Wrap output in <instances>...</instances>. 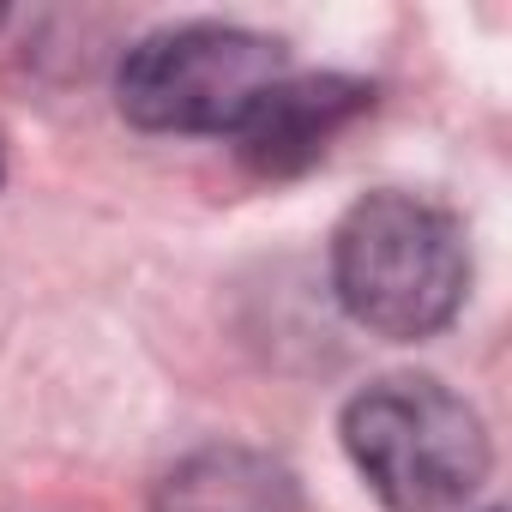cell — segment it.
<instances>
[{
  "label": "cell",
  "mask_w": 512,
  "mask_h": 512,
  "mask_svg": "<svg viewBox=\"0 0 512 512\" xmlns=\"http://www.w3.org/2000/svg\"><path fill=\"white\" fill-rule=\"evenodd\" d=\"M344 452L386 512H458L494 464L470 398L434 374H386L344 404Z\"/></svg>",
  "instance_id": "obj_2"
},
{
  "label": "cell",
  "mask_w": 512,
  "mask_h": 512,
  "mask_svg": "<svg viewBox=\"0 0 512 512\" xmlns=\"http://www.w3.org/2000/svg\"><path fill=\"white\" fill-rule=\"evenodd\" d=\"M290 73L284 43L223 19H187L139 37L115 73V103L145 133H235Z\"/></svg>",
  "instance_id": "obj_3"
},
{
  "label": "cell",
  "mask_w": 512,
  "mask_h": 512,
  "mask_svg": "<svg viewBox=\"0 0 512 512\" xmlns=\"http://www.w3.org/2000/svg\"><path fill=\"white\" fill-rule=\"evenodd\" d=\"M151 512H302V482L260 446H199L163 470Z\"/></svg>",
  "instance_id": "obj_5"
},
{
  "label": "cell",
  "mask_w": 512,
  "mask_h": 512,
  "mask_svg": "<svg viewBox=\"0 0 512 512\" xmlns=\"http://www.w3.org/2000/svg\"><path fill=\"white\" fill-rule=\"evenodd\" d=\"M488 512H500V506H488Z\"/></svg>",
  "instance_id": "obj_8"
},
{
  "label": "cell",
  "mask_w": 512,
  "mask_h": 512,
  "mask_svg": "<svg viewBox=\"0 0 512 512\" xmlns=\"http://www.w3.org/2000/svg\"><path fill=\"white\" fill-rule=\"evenodd\" d=\"M0 25H7V7H0Z\"/></svg>",
  "instance_id": "obj_6"
},
{
  "label": "cell",
  "mask_w": 512,
  "mask_h": 512,
  "mask_svg": "<svg viewBox=\"0 0 512 512\" xmlns=\"http://www.w3.org/2000/svg\"><path fill=\"white\" fill-rule=\"evenodd\" d=\"M0 175H7V157H0Z\"/></svg>",
  "instance_id": "obj_7"
},
{
  "label": "cell",
  "mask_w": 512,
  "mask_h": 512,
  "mask_svg": "<svg viewBox=\"0 0 512 512\" xmlns=\"http://www.w3.org/2000/svg\"><path fill=\"white\" fill-rule=\"evenodd\" d=\"M368 103H374L368 79H350V73H284L229 139H235V157L253 175H272V181L278 175H302L308 163L326 157V145Z\"/></svg>",
  "instance_id": "obj_4"
},
{
  "label": "cell",
  "mask_w": 512,
  "mask_h": 512,
  "mask_svg": "<svg viewBox=\"0 0 512 512\" xmlns=\"http://www.w3.org/2000/svg\"><path fill=\"white\" fill-rule=\"evenodd\" d=\"M332 290L344 314L386 344L446 332L470 290L464 223L446 205L398 187L356 199L332 229Z\"/></svg>",
  "instance_id": "obj_1"
}]
</instances>
